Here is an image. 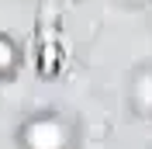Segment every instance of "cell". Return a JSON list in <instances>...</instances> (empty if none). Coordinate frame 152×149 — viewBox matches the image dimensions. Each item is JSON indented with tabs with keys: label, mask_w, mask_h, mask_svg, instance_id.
I'll list each match as a JSON object with an SVG mask.
<instances>
[{
	"label": "cell",
	"mask_w": 152,
	"mask_h": 149,
	"mask_svg": "<svg viewBox=\"0 0 152 149\" xmlns=\"http://www.w3.org/2000/svg\"><path fill=\"white\" fill-rule=\"evenodd\" d=\"M24 146L28 149H62V128L56 118H35L24 128Z\"/></svg>",
	"instance_id": "obj_1"
},
{
	"label": "cell",
	"mask_w": 152,
	"mask_h": 149,
	"mask_svg": "<svg viewBox=\"0 0 152 149\" xmlns=\"http://www.w3.org/2000/svg\"><path fill=\"white\" fill-rule=\"evenodd\" d=\"M38 66H42V73H56V66H59V49L52 45V42H42V59H38Z\"/></svg>",
	"instance_id": "obj_2"
},
{
	"label": "cell",
	"mask_w": 152,
	"mask_h": 149,
	"mask_svg": "<svg viewBox=\"0 0 152 149\" xmlns=\"http://www.w3.org/2000/svg\"><path fill=\"white\" fill-rule=\"evenodd\" d=\"M14 63H18V52H14V45H10L7 38L0 35V73H10Z\"/></svg>",
	"instance_id": "obj_3"
}]
</instances>
